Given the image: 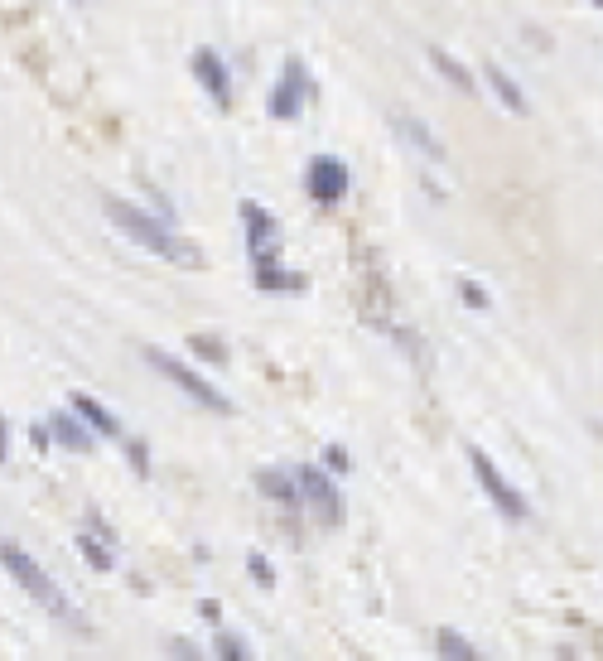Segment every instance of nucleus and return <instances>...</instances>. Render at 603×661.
Here are the masks:
<instances>
[{"instance_id":"2","label":"nucleus","mask_w":603,"mask_h":661,"mask_svg":"<svg viewBox=\"0 0 603 661\" xmlns=\"http://www.w3.org/2000/svg\"><path fill=\"white\" fill-rule=\"evenodd\" d=\"M102 208H107V218L131 237L140 242L145 251H155V256H165V261H184V266H198V251L189 242H179L174 232H169L165 222H155L150 213H140L136 203H126V198H102Z\"/></svg>"},{"instance_id":"26","label":"nucleus","mask_w":603,"mask_h":661,"mask_svg":"<svg viewBox=\"0 0 603 661\" xmlns=\"http://www.w3.org/2000/svg\"><path fill=\"white\" fill-rule=\"evenodd\" d=\"M198 613H203V618H208V623H218V613H222V608L213 604V599H203V604H198Z\"/></svg>"},{"instance_id":"23","label":"nucleus","mask_w":603,"mask_h":661,"mask_svg":"<svg viewBox=\"0 0 603 661\" xmlns=\"http://www.w3.org/2000/svg\"><path fill=\"white\" fill-rule=\"evenodd\" d=\"M324 464H329L333 473H348V469H353V464H348V454H343L338 444H329V449H324Z\"/></svg>"},{"instance_id":"15","label":"nucleus","mask_w":603,"mask_h":661,"mask_svg":"<svg viewBox=\"0 0 603 661\" xmlns=\"http://www.w3.org/2000/svg\"><path fill=\"white\" fill-rule=\"evenodd\" d=\"M430 63L439 68V78H449V83L459 87L464 97H473V92H478V87H473V73H468V68L454 54H444V49H435V44H430Z\"/></svg>"},{"instance_id":"24","label":"nucleus","mask_w":603,"mask_h":661,"mask_svg":"<svg viewBox=\"0 0 603 661\" xmlns=\"http://www.w3.org/2000/svg\"><path fill=\"white\" fill-rule=\"evenodd\" d=\"M131 469H136L140 478L150 473V454H145V444H140V440H131Z\"/></svg>"},{"instance_id":"9","label":"nucleus","mask_w":603,"mask_h":661,"mask_svg":"<svg viewBox=\"0 0 603 661\" xmlns=\"http://www.w3.org/2000/svg\"><path fill=\"white\" fill-rule=\"evenodd\" d=\"M193 78L203 83V92L218 102V107H227L232 102V83H227V63L218 58V49H193Z\"/></svg>"},{"instance_id":"4","label":"nucleus","mask_w":603,"mask_h":661,"mask_svg":"<svg viewBox=\"0 0 603 661\" xmlns=\"http://www.w3.org/2000/svg\"><path fill=\"white\" fill-rule=\"evenodd\" d=\"M468 469H473L478 488L488 493V502H493L497 512L507 517V522H521V517H526V497H521L517 488H512V483L502 478V469H497V464L488 459V454H483V449H478V444L468 449Z\"/></svg>"},{"instance_id":"11","label":"nucleus","mask_w":603,"mask_h":661,"mask_svg":"<svg viewBox=\"0 0 603 661\" xmlns=\"http://www.w3.org/2000/svg\"><path fill=\"white\" fill-rule=\"evenodd\" d=\"M49 440H58L63 449H73V454H92V430H87L78 415H49Z\"/></svg>"},{"instance_id":"19","label":"nucleus","mask_w":603,"mask_h":661,"mask_svg":"<svg viewBox=\"0 0 603 661\" xmlns=\"http://www.w3.org/2000/svg\"><path fill=\"white\" fill-rule=\"evenodd\" d=\"M213 652H218V661H256L247 637H237V633H218L213 637Z\"/></svg>"},{"instance_id":"8","label":"nucleus","mask_w":603,"mask_h":661,"mask_svg":"<svg viewBox=\"0 0 603 661\" xmlns=\"http://www.w3.org/2000/svg\"><path fill=\"white\" fill-rule=\"evenodd\" d=\"M242 222H247L251 266H275V256H280V222L261 203H242Z\"/></svg>"},{"instance_id":"28","label":"nucleus","mask_w":603,"mask_h":661,"mask_svg":"<svg viewBox=\"0 0 603 661\" xmlns=\"http://www.w3.org/2000/svg\"><path fill=\"white\" fill-rule=\"evenodd\" d=\"M599 5H603V0H599Z\"/></svg>"},{"instance_id":"7","label":"nucleus","mask_w":603,"mask_h":661,"mask_svg":"<svg viewBox=\"0 0 603 661\" xmlns=\"http://www.w3.org/2000/svg\"><path fill=\"white\" fill-rule=\"evenodd\" d=\"M304 97H309L304 63H300V58H285V73H280V83L271 87V102H266V111H271L275 121H295V116L304 111Z\"/></svg>"},{"instance_id":"12","label":"nucleus","mask_w":603,"mask_h":661,"mask_svg":"<svg viewBox=\"0 0 603 661\" xmlns=\"http://www.w3.org/2000/svg\"><path fill=\"white\" fill-rule=\"evenodd\" d=\"M73 415L83 420V425H87V430H92V435H107V440H116V435H121V420H116V415H111L107 406H102V401H92V396H83V391L73 396Z\"/></svg>"},{"instance_id":"20","label":"nucleus","mask_w":603,"mask_h":661,"mask_svg":"<svg viewBox=\"0 0 603 661\" xmlns=\"http://www.w3.org/2000/svg\"><path fill=\"white\" fill-rule=\"evenodd\" d=\"M189 348L198 353L203 362H227V348H222V338H213V333H193Z\"/></svg>"},{"instance_id":"1","label":"nucleus","mask_w":603,"mask_h":661,"mask_svg":"<svg viewBox=\"0 0 603 661\" xmlns=\"http://www.w3.org/2000/svg\"><path fill=\"white\" fill-rule=\"evenodd\" d=\"M0 565L10 570V579H15L20 589H25L34 604H44L49 613H54V618L73 623V628H83V613L73 608V599H68L63 589H58V579L49 575V570H44V565H39V560H34L29 551H20L15 541H0Z\"/></svg>"},{"instance_id":"25","label":"nucleus","mask_w":603,"mask_h":661,"mask_svg":"<svg viewBox=\"0 0 603 661\" xmlns=\"http://www.w3.org/2000/svg\"><path fill=\"white\" fill-rule=\"evenodd\" d=\"M464 304H473V309H488V295H483L473 280H464Z\"/></svg>"},{"instance_id":"22","label":"nucleus","mask_w":603,"mask_h":661,"mask_svg":"<svg viewBox=\"0 0 603 661\" xmlns=\"http://www.w3.org/2000/svg\"><path fill=\"white\" fill-rule=\"evenodd\" d=\"M169 657L174 661H208L203 657V652H198V647H193L189 637H179V642H169Z\"/></svg>"},{"instance_id":"6","label":"nucleus","mask_w":603,"mask_h":661,"mask_svg":"<svg viewBox=\"0 0 603 661\" xmlns=\"http://www.w3.org/2000/svg\"><path fill=\"white\" fill-rule=\"evenodd\" d=\"M304 193H309L319 208L343 203V193H348V165H343L338 155H319V160H309V169H304Z\"/></svg>"},{"instance_id":"18","label":"nucleus","mask_w":603,"mask_h":661,"mask_svg":"<svg viewBox=\"0 0 603 661\" xmlns=\"http://www.w3.org/2000/svg\"><path fill=\"white\" fill-rule=\"evenodd\" d=\"M439 652H444L449 661H488V657H478V647H473L464 633H454V628L439 633Z\"/></svg>"},{"instance_id":"27","label":"nucleus","mask_w":603,"mask_h":661,"mask_svg":"<svg viewBox=\"0 0 603 661\" xmlns=\"http://www.w3.org/2000/svg\"><path fill=\"white\" fill-rule=\"evenodd\" d=\"M0 464H5V420H0Z\"/></svg>"},{"instance_id":"10","label":"nucleus","mask_w":603,"mask_h":661,"mask_svg":"<svg viewBox=\"0 0 603 661\" xmlns=\"http://www.w3.org/2000/svg\"><path fill=\"white\" fill-rule=\"evenodd\" d=\"M256 488L271 497L275 507H285V512H300V507H304L300 483H295V469H261V473H256Z\"/></svg>"},{"instance_id":"14","label":"nucleus","mask_w":603,"mask_h":661,"mask_svg":"<svg viewBox=\"0 0 603 661\" xmlns=\"http://www.w3.org/2000/svg\"><path fill=\"white\" fill-rule=\"evenodd\" d=\"M391 126H396L401 136L411 140L415 150H425L430 160H444V145H439V140L430 136V131H425V121H415V116H391Z\"/></svg>"},{"instance_id":"17","label":"nucleus","mask_w":603,"mask_h":661,"mask_svg":"<svg viewBox=\"0 0 603 661\" xmlns=\"http://www.w3.org/2000/svg\"><path fill=\"white\" fill-rule=\"evenodd\" d=\"M78 551H83V560L92 565V570H102V575L116 565L111 546H107V541H97V531H83V536H78Z\"/></svg>"},{"instance_id":"21","label":"nucleus","mask_w":603,"mask_h":661,"mask_svg":"<svg viewBox=\"0 0 603 661\" xmlns=\"http://www.w3.org/2000/svg\"><path fill=\"white\" fill-rule=\"evenodd\" d=\"M247 570H251V579H256L261 589H275V570H271V560H266V555L251 551L247 555Z\"/></svg>"},{"instance_id":"3","label":"nucleus","mask_w":603,"mask_h":661,"mask_svg":"<svg viewBox=\"0 0 603 661\" xmlns=\"http://www.w3.org/2000/svg\"><path fill=\"white\" fill-rule=\"evenodd\" d=\"M145 362H150V367H155L160 377H169V382L179 386L184 396H193V401H198L203 411L232 415V401H227V396H222V391H218L213 382H203V377H198L193 367H184L179 358H169V353H160V348H145Z\"/></svg>"},{"instance_id":"5","label":"nucleus","mask_w":603,"mask_h":661,"mask_svg":"<svg viewBox=\"0 0 603 661\" xmlns=\"http://www.w3.org/2000/svg\"><path fill=\"white\" fill-rule=\"evenodd\" d=\"M295 483H300V497H304V507L314 512V522H324V526L343 522V497H338L329 473L314 469V464H300L295 469Z\"/></svg>"},{"instance_id":"16","label":"nucleus","mask_w":603,"mask_h":661,"mask_svg":"<svg viewBox=\"0 0 603 661\" xmlns=\"http://www.w3.org/2000/svg\"><path fill=\"white\" fill-rule=\"evenodd\" d=\"M251 276H256V290H304V276H295V271H280V261L275 266H251Z\"/></svg>"},{"instance_id":"13","label":"nucleus","mask_w":603,"mask_h":661,"mask_svg":"<svg viewBox=\"0 0 603 661\" xmlns=\"http://www.w3.org/2000/svg\"><path fill=\"white\" fill-rule=\"evenodd\" d=\"M488 87L497 92V102L512 111V116H526V97H521V87H517V78L502 68V63H488Z\"/></svg>"}]
</instances>
